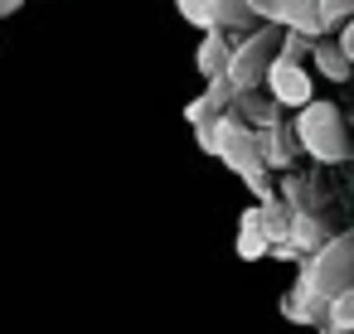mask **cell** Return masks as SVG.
Instances as JSON below:
<instances>
[{
  "label": "cell",
  "mask_w": 354,
  "mask_h": 334,
  "mask_svg": "<svg viewBox=\"0 0 354 334\" xmlns=\"http://www.w3.org/2000/svg\"><path fill=\"white\" fill-rule=\"evenodd\" d=\"M194 136H199V150L218 155V160L257 194V204H272V199H277V184H272V175H267V165H262V150H257V131H252V126H243L238 117L223 112V117L194 126Z\"/></svg>",
  "instance_id": "1"
},
{
  "label": "cell",
  "mask_w": 354,
  "mask_h": 334,
  "mask_svg": "<svg viewBox=\"0 0 354 334\" xmlns=\"http://www.w3.org/2000/svg\"><path fill=\"white\" fill-rule=\"evenodd\" d=\"M354 286V233H330V242L320 252H310L296 271V291H306L310 300L330 305L339 291Z\"/></svg>",
  "instance_id": "2"
},
{
  "label": "cell",
  "mask_w": 354,
  "mask_h": 334,
  "mask_svg": "<svg viewBox=\"0 0 354 334\" xmlns=\"http://www.w3.org/2000/svg\"><path fill=\"white\" fill-rule=\"evenodd\" d=\"M291 131H296V146L310 160H320V165H344L349 160V131H344V117L330 102H306L291 117Z\"/></svg>",
  "instance_id": "3"
},
{
  "label": "cell",
  "mask_w": 354,
  "mask_h": 334,
  "mask_svg": "<svg viewBox=\"0 0 354 334\" xmlns=\"http://www.w3.org/2000/svg\"><path fill=\"white\" fill-rule=\"evenodd\" d=\"M277 54H281V30H277V25H257L252 35L233 39V63H228L233 92H252L257 83H267Z\"/></svg>",
  "instance_id": "4"
},
{
  "label": "cell",
  "mask_w": 354,
  "mask_h": 334,
  "mask_svg": "<svg viewBox=\"0 0 354 334\" xmlns=\"http://www.w3.org/2000/svg\"><path fill=\"white\" fill-rule=\"evenodd\" d=\"M267 92H272L277 107H291V112H301L306 102H315V97H310V73H306V63H291V59H281V54H277V63H272V73H267Z\"/></svg>",
  "instance_id": "5"
},
{
  "label": "cell",
  "mask_w": 354,
  "mask_h": 334,
  "mask_svg": "<svg viewBox=\"0 0 354 334\" xmlns=\"http://www.w3.org/2000/svg\"><path fill=\"white\" fill-rule=\"evenodd\" d=\"M267 25L286 30V35H301V39H325V25H320V0H272L267 10Z\"/></svg>",
  "instance_id": "6"
},
{
  "label": "cell",
  "mask_w": 354,
  "mask_h": 334,
  "mask_svg": "<svg viewBox=\"0 0 354 334\" xmlns=\"http://www.w3.org/2000/svg\"><path fill=\"white\" fill-rule=\"evenodd\" d=\"M228 117H238V121H243V126H252V131H267V126H277L286 112L272 102V92L252 88V92H233V107H228Z\"/></svg>",
  "instance_id": "7"
},
{
  "label": "cell",
  "mask_w": 354,
  "mask_h": 334,
  "mask_svg": "<svg viewBox=\"0 0 354 334\" xmlns=\"http://www.w3.org/2000/svg\"><path fill=\"white\" fill-rule=\"evenodd\" d=\"M257 150H262V165H267V170L291 175V165H296V131H291V121L281 117L277 126L257 131Z\"/></svg>",
  "instance_id": "8"
},
{
  "label": "cell",
  "mask_w": 354,
  "mask_h": 334,
  "mask_svg": "<svg viewBox=\"0 0 354 334\" xmlns=\"http://www.w3.org/2000/svg\"><path fill=\"white\" fill-rule=\"evenodd\" d=\"M228 63H233V35H223V30H209V35L199 39L194 68L204 73V83H214V78H228Z\"/></svg>",
  "instance_id": "9"
},
{
  "label": "cell",
  "mask_w": 354,
  "mask_h": 334,
  "mask_svg": "<svg viewBox=\"0 0 354 334\" xmlns=\"http://www.w3.org/2000/svg\"><path fill=\"white\" fill-rule=\"evenodd\" d=\"M209 15H214V30H223V35H252L262 20L252 15V6L248 0H209Z\"/></svg>",
  "instance_id": "10"
},
{
  "label": "cell",
  "mask_w": 354,
  "mask_h": 334,
  "mask_svg": "<svg viewBox=\"0 0 354 334\" xmlns=\"http://www.w3.org/2000/svg\"><path fill=\"white\" fill-rule=\"evenodd\" d=\"M233 247H238L243 262H262V257H272V242H267V233H262V213H257V204L238 213V242H233Z\"/></svg>",
  "instance_id": "11"
},
{
  "label": "cell",
  "mask_w": 354,
  "mask_h": 334,
  "mask_svg": "<svg viewBox=\"0 0 354 334\" xmlns=\"http://www.w3.org/2000/svg\"><path fill=\"white\" fill-rule=\"evenodd\" d=\"M310 63H315V73H320V78H330V83H344V78L354 73V63H349V59H344V49L335 44V35L315 39V49H310Z\"/></svg>",
  "instance_id": "12"
},
{
  "label": "cell",
  "mask_w": 354,
  "mask_h": 334,
  "mask_svg": "<svg viewBox=\"0 0 354 334\" xmlns=\"http://www.w3.org/2000/svg\"><path fill=\"white\" fill-rule=\"evenodd\" d=\"M277 199H281L286 208H310V213H325V194H320V184H315V179H306V175H286Z\"/></svg>",
  "instance_id": "13"
},
{
  "label": "cell",
  "mask_w": 354,
  "mask_h": 334,
  "mask_svg": "<svg viewBox=\"0 0 354 334\" xmlns=\"http://www.w3.org/2000/svg\"><path fill=\"white\" fill-rule=\"evenodd\" d=\"M281 315H286L291 324H325V305H320V300H310V295H306V291H296V286L281 295Z\"/></svg>",
  "instance_id": "14"
},
{
  "label": "cell",
  "mask_w": 354,
  "mask_h": 334,
  "mask_svg": "<svg viewBox=\"0 0 354 334\" xmlns=\"http://www.w3.org/2000/svg\"><path fill=\"white\" fill-rule=\"evenodd\" d=\"M257 213H262V233H267V242L281 247L286 233H291V208H286L281 199H272V204H257Z\"/></svg>",
  "instance_id": "15"
},
{
  "label": "cell",
  "mask_w": 354,
  "mask_h": 334,
  "mask_svg": "<svg viewBox=\"0 0 354 334\" xmlns=\"http://www.w3.org/2000/svg\"><path fill=\"white\" fill-rule=\"evenodd\" d=\"M325 324H335V329H349V334H354V286H349V291H339V295L325 305Z\"/></svg>",
  "instance_id": "16"
},
{
  "label": "cell",
  "mask_w": 354,
  "mask_h": 334,
  "mask_svg": "<svg viewBox=\"0 0 354 334\" xmlns=\"http://www.w3.org/2000/svg\"><path fill=\"white\" fill-rule=\"evenodd\" d=\"M354 20V0H320V25H325V35H335L339 25H349Z\"/></svg>",
  "instance_id": "17"
},
{
  "label": "cell",
  "mask_w": 354,
  "mask_h": 334,
  "mask_svg": "<svg viewBox=\"0 0 354 334\" xmlns=\"http://www.w3.org/2000/svg\"><path fill=\"white\" fill-rule=\"evenodd\" d=\"M175 10H180V20H189L194 30H214V15H209V0H175Z\"/></svg>",
  "instance_id": "18"
},
{
  "label": "cell",
  "mask_w": 354,
  "mask_h": 334,
  "mask_svg": "<svg viewBox=\"0 0 354 334\" xmlns=\"http://www.w3.org/2000/svg\"><path fill=\"white\" fill-rule=\"evenodd\" d=\"M310 49H315L310 39H301V35H286V30H281V59H291V63H306V59H310Z\"/></svg>",
  "instance_id": "19"
},
{
  "label": "cell",
  "mask_w": 354,
  "mask_h": 334,
  "mask_svg": "<svg viewBox=\"0 0 354 334\" xmlns=\"http://www.w3.org/2000/svg\"><path fill=\"white\" fill-rule=\"evenodd\" d=\"M335 44H339V49H344V59H349V63H354V20H349V25H339V30H335Z\"/></svg>",
  "instance_id": "20"
},
{
  "label": "cell",
  "mask_w": 354,
  "mask_h": 334,
  "mask_svg": "<svg viewBox=\"0 0 354 334\" xmlns=\"http://www.w3.org/2000/svg\"><path fill=\"white\" fill-rule=\"evenodd\" d=\"M248 6H252V15H257V20L267 25V10H272V0H248Z\"/></svg>",
  "instance_id": "21"
},
{
  "label": "cell",
  "mask_w": 354,
  "mask_h": 334,
  "mask_svg": "<svg viewBox=\"0 0 354 334\" xmlns=\"http://www.w3.org/2000/svg\"><path fill=\"white\" fill-rule=\"evenodd\" d=\"M20 6H25V0H0V20H10V15H15Z\"/></svg>",
  "instance_id": "22"
},
{
  "label": "cell",
  "mask_w": 354,
  "mask_h": 334,
  "mask_svg": "<svg viewBox=\"0 0 354 334\" xmlns=\"http://www.w3.org/2000/svg\"><path fill=\"white\" fill-rule=\"evenodd\" d=\"M320 334H349V329H335V324H315Z\"/></svg>",
  "instance_id": "23"
}]
</instances>
